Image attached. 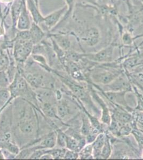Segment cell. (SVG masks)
<instances>
[{
    "instance_id": "cell-1",
    "label": "cell",
    "mask_w": 143,
    "mask_h": 160,
    "mask_svg": "<svg viewBox=\"0 0 143 160\" xmlns=\"http://www.w3.org/2000/svg\"><path fill=\"white\" fill-rule=\"evenodd\" d=\"M81 39L89 47H94L101 39L100 31L95 26L90 27L84 30L82 35Z\"/></svg>"
},
{
    "instance_id": "cell-2",
    "label": "cell",
    "mask_w": 143,
    "mask_h": 160,
    "mask_svg": "<svg viewBox=\"0 0 143 160\" xmlns=\"http://www.w3.org/2000/svg\"><path fill=\"white\" fill-rule=\"evenodd\" d=\"M114 49V46L110 45L95 53L85 54V57L94 62H110L112 59Z\"/></svg>"
},
{
    "instance_id": "cell-3",
    "label": "cell",
    "mask_w": 143,
    "mask_h": 160,
    "mask_svg": "<svg viewBox=\"0 0 143 160\" xmlns=\"http://www.w3.org/2000/svg\"><path fill=\"white\" fill-rule=\"evenodd\" d=\"M67 9L68 8L66 5L44 18L43 23H44V25L48 30L54 28L58 24L60 19H62L63 17L65 14Z\"/></svg>"
},
{
    "instance_id": "cell-4",
    "label": "cell",
    "mask_w": 143,
    "mask_h": 160,
    "mask_svg": "<svg viewBox=\"0 0 143 160\" xmlns=\"http://www.w3.org/2000/svg\"><path fill=\"white\" fill-rule=\"evenodd\" d=\"M17 28L20 31L28 30L31 28L29 11L27 9L26 3L25 1L24 2V1L20 16L19 17L18 22L17 23Z\"/></svg>"
},
{
    "instance_id": "cell-5",
    "label": "cell",
    "mask_w": 143,
    "mask_h": 160,
    "mask_svg": "<svg viewBox=\"0 0 143 160\" xmlns=\"http://www.w3.org/2000/svg\"><path fill=\"white\" fill-rule=\"evenodd\" d=\"M26 3L27 9L33 17L34 22L38 25L42 23L44 17L41 14L38 7V4L36 3L35 0H26Z\"/></svg>"
},
{
    "instance_id": "cell-6",
    "label": "cell",
    "mask_w": 143,
    "mask_h": 160,
    "mask_svg": "<svg viewBox=\"0 0 143 160\" xmlns=\"http://www.w3.org/2000/svg\"><path fill=\"white\" fill-rule=\"evenodd\" d=\"M118 76L117 73H114V72H111L110 71H103L94 73L93 77L96 82L107 84L112 82Z\"/></svg>"
},
{
    "instance_id": "cell-7",
    "label": "cell",
    "mask_w": 143,
    "mask_h": 160,
    "mask_svg": "<svg viewBox=\"0 0 143 160\" xmlns=\"http://www.w3.org/2000/svg\"><path fill=\"white\" fill-rule=\"evenodd\" d=\"M29 30L32 37L31 41L33 43H37L40 42L45 36V33H44L43 30L40 28L38 24L35 22L31 25Z\"/></svg>"
},
{
    "instance_id": "cell-8",
    "label": "cell",
    "mask_w": 143,
    "mask_h": 160,
    "mask_svg": "<svg viewBox=\"0 0 143 160\" xmlns=\"http://www.w3.org/2000/svg\"><path fill=\"white\" fill-rule=\"evenodd\" d=\"M106 136L104 134L101 133L97 136L96 139L92 144L93 147V153L95 158L101 157V149L103 147Z\"/></svg>"
},
{
    "instance_id": "cell-9",
    "label": "cell",
    "mask_w": 143,
    "mask_h": 160,
    "mask_svg": "<svg viewBox=\"0 0 143 160\" xmlns=\"http://www.w3.org/2000/svg\"><path fill=\"white\" fill-rule=\"evenodd\" d=\"M24 0H15L11 7V16L13 19V25H16L18 18L20 16Z\"/></svg>"
},
{
    "instance_id": "cell-10",
    "label": "cell",
    "mask_w": 143,
    "mask_h": 160,
    "mask_svg": "<svg viewBox=\"0 0 143 160\" xmlns=\"http://www.w3.org/2000/svg\"><path fill=\"white\" fill-rule=\"evenodd\" d=\"M113 117L120 124L128 123L130 122L132 117L130 114L121 109H117L114 112Z\"/></svg>"
},
{
    "instance_id": "cell-11",
    "label": "cell",
    "mask_w": 143,
    "mask_h": 160,
    "mask_svg": "<svg viewBox=\"0 0 143 160\" xmlns=\"http://www.w3.org/2000/svg\"><path fill=\"white\" fill-rule=\"evenodd\" d=\"M53 36L54 41L62 49L65 51L69 50L71 48V42L68 37L62 34H55Z\"/></svg>"
},
{
    "instance_id": "cell-12",
    "label": "cell",
    "mask_w": 143,
    "mask_h": 160,
    "mask_svg": "<svg viewBox=\"0 0 143 160\" xmlns=\"http://www.w3.org/2000/svg\"><path fill=\"white\" fill-rule=\"evenodd\" d=\"M94 98L98 102V103L100 104V105L101 106V108H103L102 117L101 118V121L104 123L106 124L107 125H110V121H111V117H110L109 109L107 108L104 102L102 100V99L100 98L98 96L94 95Z\"/></svg>"
},
{
    "instance_id": "cell-13",
    "label": "cell",
    "mask_w": 143,
    "mask_h": 160,
    "mask_svg": "<svg viewBox=\"0 0 143 160\" xmlns=\"http://www.w3.org/2000/svg\"><path fill=\"white\" fill-rule=\"evenodd\" d=\"M105 96L110 99V102H113L117 104H122L125 105V92H107L105 93Z\"/></svg>"
},
{
    "instance_id": "cell-14",
    "label": "cell",
    "mask_w": 143,
    "mask_h": 160,
    "mask_svg": "<svg viewBox=\"0 0 143 160\" xmlns=\"http://www.w3.org/2000/svg\"><path fill=\"white\" fill-rule=\"evenodd\" d=\"M65 82L69 87L70 88V89L72 90L73 92L76 95V96L81 99L86 98L87 93L83 88L75 84L73 82H70L68 80L65 81Z\"/></svg>"
},
{
    "instance_id": "cell-15",
    "label": "cell",
    "mask_w": 143,
    "mask_h": 160,
    "mask_svg": "<svg viewBox=\"0 0 143 160\" xmlns=\"http://www.w3.org/2000/svg\"><path fill=\"white\" fill-rule=\"evenodd\" d=\"M128 83L125 78H119L116 81L113 82L109 86L110 89L113 91H121L123 89H127L128 88Z\"/></svg>"
},
{
    "instance_id": "cell-16",
    "label": "cell",
    "mask_w": 143,
    "mask_h": 160,
    "mask_svg": "<svg viewBox=\"0 0 143 160\" xmlns=\"http://www.w3.org/2000/svg\"><path fill=\"white\" fill-rule=\"evenodd\" d=\"M56 142V137L54 133H53L50 135H49L47 137L41 142V146L40 147V149L41 148H53L55 146Z\"/></svg>"
},
{
    "instance_id": "cell-17",
    "label": "cell",
    "mask_w": 143,
    "mask_h": 160,
    "mask_svg": "<svg viewBox=\"0 0 143 160\" xmlns=\"http://www.w3.org/2000/svg\"><path fill=\"white\" fill-rule=\"evenodd\" d=\"M19 128L22 132L26 134L30 133L34 129L33 122L29 120H23L19 123Z\"/></svg>"
},
{
    "instance_id": "cell-18",
    "label": "cell",
    "mask_w": 143,
    "mask_h": 160,
    "mask_svg": "<svg viewBox=\"0 0 143 160\" xmlns=\"http://www.w3.org/2000/svg\"><path fill=\"white\" fill-rule=\"evenodd\" d=\"M85 54H80L75 51L68 50L66 51L65 58L70 62H79L80 59H82L84 57H85Z\"/></svg>"
},
{
    "instance_id": "cell-19",
    "label": "cell",
    "mask_w": 143,
    "mask_h": 160,
    "mask_svg": "<svg viewBox=\"0 0 143 160\" xmlns=\"http://www.w3.org/2000/svg\"><path fill=\"white\" fill-rule=\"evenodd\" d=\"M27 81L34 87H40L42 84V80L40 76L37 75L27 74L26 76Z\"/></svg>"
},
{
    "instance_id": "cell-20",
    "label": "cell",
    "mask_w": 143,
    "mask_h": 160,
    "mask_svg": "<svg viewBox=\"0 0 143 160\" xmlns=\"http://www.w3.org/2000/svg\"><path fill=\"white\" fill-rule=\"evenodd\" d=\"M111 152H112V149H111L110 139L107 137H106L105 143L101 149V158L104 159H107L110 156Z\"/></svg>"
},
{
    "instance_id": "cell-21",
    "label": "cell",
    "mask_w": 143,
    "mask_h": 160,
    "mask_svg": "<svg viewBox=\"0 0 143 160\" xmlns=\"http://www.w3.org/2000/svg\"><path fill=\"white\" fill-rule=\"evenodd\" d=\"M69 108L67 104L64 102H60L57 106V113L58 116L64 118L69 114Z\"/></svg>"
},
{
    "instance_id": "cell-22",
    "label": "cell",
    "mask_w": 143,
    "mask_h": 160,
    "mask_svg": "<svg viewBox=\"0 0 143 160\" xmlns=\"http://www.w3.org/2000/svg\"><path fill=\"white\" fill-rule=\"evenodd\" d=\"M94 128L91 127V124L89 123L88 118L87 117H84L82 120V126L81 127V133L84 136H87L91 133L93 132V130Z\"/></svg>"
},
{
    "instance_id": "cell-23",
    "label": "cell",
    "mask_w": 143,
    "mask_h": 160,
    "mask_svg": "<svg viewBox=\"0 0 143 160\" xmlns=\"http://www.w3.org/2000/svg\"><path fill=\"white\" fill-rule=\"evenodd\" d=\"M78 144H79V141L76 140V139L74 138L71 137L67 136L66 147L69 149V150L76 152L78 148Z\"/></svg>"
},
{
    "instance_id": "cell-24",
    "label": "cell",
    "mask_w": 143,
    "mask_h": 160,
    "mask_svg": "<svg viewBox=\"0 0 143 160\" xmlns=\"http://www.w3.org/2000/svg\"><path fill=\"white\" fill-rule=\"evenodd\" d=\"M42 108H43L44 113H45V114L48 117H50V118L56 117L54 108L49 102H44Z\"/></svg>"
},
{
    "instance_id": "cell-25",
    "label": "cell",
    "mask_w": 143,
    "mask_h": 160,
    "mask_svg": "<svg viewBox=\"0 0 143 160\" xmlns=\"http://www.w3.org/2000/svg\"><path fill=\"white\" fill-rule=\"evenodd\" d=\"M10 97V93L7 89H0V108L7 102Z\"/></svg>"
},
{
    "instance_id": "cell-26",
    "label": "cell",
    "mask_w": 143,
    "mask_h": 160,
    "mask_svg": "<svg viewBox=\"0 0 143 160\" xmlns=\"http://www.w3.org/2000/svg\"><path fill=\"white\" fill-rule=\"evenodd\" d=\"M17 38L18 40H24V41H31L32 37L29 29L20 31L17 34Z\"/></svg>"
},
{
    "instance_id": "cell-27",
    "label": "cell",
    "mask_w": 143,
    "mask_h": 160,
    "mask_svg": "<svg viewBox=\"0 0 143 160\" xmlns=\"http://www.w3.org/2000/svg\"><path fill=\"white\" fill-rule=\"evenodd\" d=\"M67 136L62 131H59L58 132V136L57 138V142L58 145L64 148L66 145V141H67Z\"/></svg>"
},
{
    "instance_id": "cell-28",
    "label": "cell",
    "mask_w": 143,
    "mask_h": 160,
    "mask_svg": "<svg viewBox=\"0 0 143 160\" xmlns=\"http://www.w3.org/2000/svg\"><path fill=\"white\" fill-rule=\"evenodd\" d=\"M122 40L124 44L129 46L132 44L134 41V38H132L130 33L128 32H125L122 34Z\"/></svg>"
},
{
    "instance_id": "cell-29",
    "label": "cell",
    "mask_w": 143,
    "mask_h": 160,
    "mask_svg": "<svg viewBox=\"0 0 143 160\" xmlns=\"http://www.w3.org/2000/svg\"><path fill=\"white\" fill-rule=\"evenodd\" d=\"M134 135L136 140L137 141L138 145L140 148L143 147V131H138L137 130H134L131 132Z\"/></svg>"
},
{
    "instance_id": "cell-30",
    "label": "cell",
    "mask_w": 143,
    "mask_h": 160,
    "mask_svg": "<svg viewBox=\"0 0 143 160\" xmlns=\"http://www.w3.org/2000/svg\"><path fill=\"white\" fill-rule=\"evenodd\" d=\"M88 118L90 120V123L93 127L95 129L100 131L102 129V126L100 123L98 121V119L95 118L94 117L91 116L90 115L88 114Z\"/></svg>"
},
{
    "instance_id": "cell-31",
    "label": "cell",
    "mask_w": 143,
    "mask_h": 160,
    "mask_svg": "<svg viewBox=\"0 0 143 160\" xmlns=\"http://www.w3.org/2000/svg\"><path fill=\"white\" fill-rule=\"evenodd\" d=\"M93 152V147L92 145L88 146L84 149H82L81 155V158H86L90 155Z\"/></svg>"
},
{
    "instance_id": "cell-32",
    "label": "cell",
    "mask_w": 143,
    "mask_h": 160,
    "mask_svg": "<svg viewBox=\"0 0 143 160\" xmlns=\"http://www.w3.org/2000/svg\"><path fill=\"white\" fill-rule=\"evenodd\" d=\"M48 151H45L44 149H39L37 151H34L31 156L29 157L30 159H38V158H41V157H42V155L45 154V153H47Z\"/></svg>"
},
{
    "instance_id": "cell-33",
    "label": "cell",
    "mask_w": 143,
    "mask_h": 160,
    "mask_svg": "<svg viewBox=\"0 0 143 160\" xmlns=\"http://www.w3.org/2000/svg\"><path fill=\"white\" fill-rule=\"evenodd\" d=\"M78 157H79V154L76 152L69 150V151H66L64 158L65 159H68V160H73V159H77Z\"/></svg>"
},
{
    "instance_id": "cell-34",
    "label": "cell",
    "mask_w": 143,
    "mask_h": 160,
    "mask_svg": "<svg viewBox=\"0 0 143 160\" xmlns=\"http://www.w3.org/2000/svg\"><path fill=\"white\" fill-rule=\"evenodd\" d=\"M33 53L34 55H40L43 54V53L47 51V49L44 46H41V45H36L33 47Z\"/></svg>"
},
{
    "instance_id": "cell-35",
    "label": "cell",
    "mask_w": 143,
    "mask_h": 160,
    "mask_svg": "<svg viewBox=\"0 0 143 160\" xmlns=\"http://www.w3.org/2000/svg\"><path fill=\"white\" fill-rule=\"evenodd\" d=\"M7 149L11 153H13V154H17L19 152L18 147L10 142H8L7 144Z\"/></svg>"
},
{
    "instance_id": "cell-36",
    "label": "cell",
    "mask_w": 143,
    "mask_h": 160,
    "mask_svg": "<svg viewBox=\"0 0 143 160\" xmlns=\"http://www.w3.org/2000/svg\"><path fill=\"white\" fill-rule=\"evenodd\" d=\"M138 59L136 57H132L131 58L127 59L125 62V65L127 66V67H132L133 66L135 65L137 63Z\"/></svg>"
},
{
    "instance_id": "cell-37",
    "label": "cell",
    "mask_w": 143,
    "mask_h": 160,
    "mask_svg": "<svg viewBox=\"0 0 143 160\" xmlns=\"http://www.w3.org/2000/svg\"><path fill=\"white\" fill-rule=\"evenodd\" d=\"M33 58L35 60L39 62L40 63L45 65V59L43 56L41 55H33Z\"/></svg>"
},
{
    "instance_id": "cell-38",
    "label": "cell",
    "mask_w": 143,
    "mask_h": 160,
    "mask_svg": "<svg viewBox=\"0 0 143 160\" xmlns=\"http://www.w3.org/2000/svg\"><path fill=\"white\" fill-rule=\"evenodd\" d=\"M137 109L143 111V97L141 95H138V106Z\"/></svg>"
},
{
    "instance_id": "cell-39",
    "label": "cell",
    "mask_w": 143,
    "mask_h": 160,
    "mask_svg": "<svg viewBox=\"0 0 143 160\" xmlns=\"http://www.w3.org/2000/svg\"><path fill=\"white\" fill-rule=\"evenodd\" d=\"M53 157H52V155L48 153V151L47 153L44 154L42 157H41L40 159H42V160H50V159H53Z\"/></svg>"
},
{
    "instance_id": "cell-40",
    "label": "cell",
    "mask_w": 143,
    "mask_h": 160,
    "mask_svg": "<svg viewBox=\"0 0 143 160\" xmlns=\"http://www.w3.org/2000/svg\"><path fill=\"white\" fill-rule=\"evenodd\" d=\"M136 120L139 123L143 125V113L138 114L137 115Z\"/></svg>"
},
{
    "instance_id": "cell-41",
    "label": "cell",
    "mask_w": 143,
    "mask_h": 160,
    "mask_svg": "<svg viewBox=\"0 0 143 160\" xmlns=\"http://www.w3.org/2000/svg\"><path fill=\"white\" fill-rule=\"evenodd\" d=\"M6 59L3 56L0 57V66L3 65L6 63Z\"/></svg>"
},
{
    "instance_id": "cell-42",
    "label": "cell",
    "mask_w": 143,
    "mask_h": 160,
    "mask_svg": "<svg viewBox=\"0 0 143 160\" xmlns=\"http://www.w3.org/2000/svg\"><path fill=\"white\" fill-rule=\"evenodd\" d=\"M3 3H9L13 1V0H0Z\"/></svg>"
},
{
    "instance_id": "cell-43",
    "label": "cell",
    "mask_w": 143,
    "mask_h": 160,
    "mask_svg": "<svg viewBox=\"0 0 143 160\" xmlns=\"http://www.w3.org/2000/svg\"></svg>"
}]
</instances>
